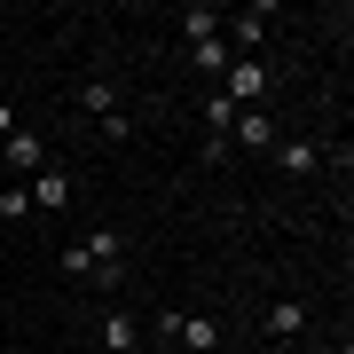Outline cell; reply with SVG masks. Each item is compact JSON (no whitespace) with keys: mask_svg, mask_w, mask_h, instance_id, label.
I'll list each match as a JSON object with an SVG mask.
<instances>
[{"mask_svg":"<svg viewBox=\"0 0 354 354\" xmlns=\"http://www.w3.org/2000/svg\"><path fill=\"white\" fill-rule=\"evenodd\" d=\"M228 127H236V102L213 87V95H205V142H228Z\"/></svg>","mask_w":354,"mask_h":354,"instance_id":"obj_10","label":"cell"},{"mask_svg":"<svg viewBox=\"0 0 354 354\" xmlns=\"http://www.w3.org/2000/svg\"><path fill=\"white\" fill-rule=\"evenodd\" d=\"M24 189H32V213H64V205H71V174H64V165H39Z\"/></svg>","mask_w":354,"mask_h":354,"instance_id":"obj_3","label":"cell"},{"mask_svg":"<svg viewBox=\"0 0 354 354\" xmlns=\"http://www.w3.org/2000/svg\"><path fill=\"white\" fill-rule=\"evenodd\" d=\"M174 346H181V354H213V346H221V323H213V315H181Z\"/></svg>","mask_w":354,"mask_h":354,"instance_id":"obj_6","label":"cell"},{"mask_svg":"<svg viewBox=\"0 0 354 354\" xmlns=\"http://www.w3.org/2000/svg\"><path fill=\"white\" fill-rule=\"evenodd\" d=\"M0 165H8V174H39V165H48V142H39V134H24V127H16L8 142H0Z\"/></svg>","mask_w":354,"mask_h":354,"instance_id":"obj_4","label":"cell"},{"mask_svg":"<svg viewBox=\"0 0 354 354\" xmlns=\"http://www.w3.org/2000/svg\"><path fill=\"white\" fill-rule=\"evenodd\" d=\"M276 165L299 181V174H315V165H323V150H315V142H283V150H276Z\"/></svg>","mask_w":354,"mask_h":354,"instance_id":"obj_11","label":"cell"},{"mask_svg":"<svg viewBox=\"0 0 354 354\" xmlns=\"http://www.w3.org/2000/svg\"><path fill=\"white\" fill-rule=\"evenodd\" d=\"M79 111H87L95 127H102V118H118L127 102H118V87H111V79H87V87H79Z\"/></svg>","mask_w":354,"mask_h":354,"instance_id":"obj_7","label":"cell"},{"mask_svg":"<svg viewBox=\"0 0 354 354\" xmlns=\"http://www.w3.org/2000/svg\"><path fill=\"white\" fill-rule=\"evenodd\" d=\"M260 87H268V64H260V55H236V64L221 71V95L228 102H260Z\"/></svg>","mask_w":354,"mask_h":354,"instance_id":"obj_2","label":"cell"},{"mask_svg":"<svg viewBox=\"0 0 354 354\" xmlns=\"http://www.w3.org/2000/svg\"><path fill=\"white\" fill-rule=\"evenodd\" d=\"M276 142V118L268 111H236V127H228V150H268Z\"/></svg>","mask_w":354,"mask_h":354,"instance_id":"obj_5","label":"cell"},{"mask_svg":"<svg viewBox=\"0 0 354 354\" xmlns=\"http://www.w3.org/2000/svg\"><path fill=\"white\" fill-rule=\"evenodd\" d=\"M95 346L102 354H134L142 346V315H134V307H111V315L95 323Z\"/></svg>","mask_w":354,"mask_h":354,"instance_id":"obj_1","label":"cell"},{"mask_svg":"<svg viewBox=\"0 0 354 354\" xmlns=\"http://www.w3.org/2000/svg\"><path fill=\"white\" fill-rule=\"evenodd\" d=\"M189 64H197V71H205V79L221 87V71L236 64V48H228V39H197V48H189Z\"/></svg>","mask_w":354,"mask_h":354,"instance_id":"obj_8","label":"cell"},{"mask_svg":"<svg viewBox=\"0 0 354 354\" xmlns=\"http://www.w3.org/2000/svg\"><path fill=\"white\" fill-rule=\"evenodd\" d=\"M165 354H181V346H165Z\"/></svg>","mask_w":354,"mask_h":354,"instance_id":"obj_15","label":"cell"},{"mask_svg":"<svg viewBox=\"0 0 354 354\" xmlns=\"http://www.w3.org/2000/svg\"><path fill=\"white\" fill-rule=\"evenodd\" d=\"M16 134V111H8V102H0V142H8Z\"/></svg>","mask_w":354,"mask_h":354,"instance_id":"obj_14","label":"cell"},{"mask_svg":"<svg viewBox=\"0 0 354 354\" xmlns=\"http://www.w3.org/2000/svg\"><path fill=\"white\" fill-rule=\"evenodd\" d=\"M0 221H39V213H32V189H24V181H16V189H0Z\"/></svg>","mask_w":354,"mask_h":354,"instance_id":"obj_13","label":"cell"},{"mask_svg":"<svg viewBox=\"0 0 354 354\" xmlns=\"http://www.w3.org/2000/svg\"><path fill=\"white\" fill-rule=\"evenodd\" d=\"M181 39H189V48L197 39H221V16L213 8H181Z\"/></svg>","mask_w":354,"mask_h":354,"instance_id":"obj_12","label":"cell"},{"mask_svg":"<svg viewBox=\"0 0 354 354\" xmlns=\"http://www.w3.org/2000/svg\"><path fill=\"white\" fill-rule=\"evenodd\" d=\"M299 330H307V307L299 299H276V307H268V339H299Z\"/></svg>","mask_w":354,"mask_h":354,"instance_id":"obj_9","label":"cell"}]
</instances>
